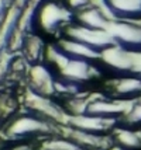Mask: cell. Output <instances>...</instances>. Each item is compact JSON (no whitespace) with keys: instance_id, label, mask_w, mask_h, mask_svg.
Here are the masks:
<instances>
[{"instance_id":"obj_17","label":"cell","mask_w":141,"mask_h":150,"mask_svg":"<svg viewBox=\"0 0 141 150\" xmlns=\"http://www.w3.org/2000/svg\"><path fill=\"white\" fill-rule=\"evenodd\" d=\"M45 150H85L81 144L74 142L72 139L64 136V137H54L49 139L44 143Z\"/></svg>"},{"instance_id":"obj_6","label":"cell","mask_w":141,"mask_h":150,"mask_svg":"<svg viewBox=\"0 0 141 150\" xmlns=\"http://www.w3.org/2000/svg\"><path fill=\"white\" fill-rule=\"evenodd\" d=\"M116 118H104L97 115H89V114H78L72 118H68L67 124L72 128L82 129V131L93 132V133H103V132L112 129L116 125Z\"/></svg>"},{"instance_id":"obj_14","label":"cell","mask_w":141,"mask_h":150,"mask_svg":"<svg viewBox=\"0 0 141 150\" xmlns=\"http://www.w3.org/2000/svg\"><path fill=\"white\" fill-rule=\"evenodd\" d=\"M58 48L64 53H67L71 58L86 59V60H93V59H100V52L94 51L93 48L82 44L79 41H75L71 38H64L59 41Z\"/></svg>"},{"instance_id":"obj_18","label":"cell","mask_w":141,"mask_h":150,"mask_svg":"<svg viewBox=\"0 0 141 150\" xmlns=\"http://www.w3.org/2000/svg\"><path fill=\"white\" fill-rule=\"evenodd\" d=\"M126 122L128 125L133 126H141V98L134 101V104L131 107V110L128 111V114L124 117Z\"/></svg>"},{"instance_id":"obj_11","label":"cell","mask_w":141,"mask_h":150,"mask_svg":"<svg viewBox=\"0 0 141 150\" xmlns=\"http://www.w3.org/2000/svg\"><path fill=\"white\" fill-rule=\"evenodd\" d=\"M30 80L33 86V91H35L37 94L48 97L57 93V80L44 65L33 66L30 72Z\"/></svg>"},{"instance_id":"obj_1","label":"cell","mask_w":141,"mask_h":150,"mask_svg":"<svg viewBox=\"0 0 141 150\" xmlns=\"http://www.w3.org/2000/svg\"><path fill=\"white\" fill-rule=\"evenodd\" d=\"M49 52L54 56L55 63L59 67L64 80H67V81H71L75 84L85 83L99 74L97 70L93 67V65L90 63V60L71 58L67 53L62 52L59 48H57V49L52 48Z\"/></svg>"},{"instance_id":"obj_13","label":"cell","mask_w":141,"mask_h":150,"mask_svg":"<svg viewBox=\"0 0 141 150\" xmlns=\"http://www.w3.org/2000/svg\"><path fill=\"white\" fill-rule=\"evenodd\" d=\"M76 20L78 24L89 28H96V30H107L109 24L112 20L106 17V14L102 11L97 6H90L83 8L76 13Z\"/></svg>"},{"instance_id":"obj_19","label":"cell","mask_w":141,"mask_h":150,"mask_svg":"<svg viewBox=\"0 0 141 150\" xmlns=\"http://www.w3.org/2000/svg\"><path fill=\"white\" fill-rule=\"evenodd\" d=\"M67 1H68L69 8L76 11V13L90 6V0H67Z\"/></svg>"},{"instance_id":"obj_15","label":"cell","mask_w":141,"mask_h":150,"mask_svg":"<svg viewBox=\"0 0 141 150\" xmlns=\"http://www.w3.org/2000/svg\"><path fill=\"white\" fill-rule=\"evenodd\" d=\"M113 91L121 100L134 101L141 98V77L138 76H126L117 80L113 86Z\"/></svg>"},{"instance_id":"obj_16","label":"cell","mask_w":141,"mask_h":150,"mask_svg":"<svg viewBox=\"0 0 141 150\" xmlns=\"http://www.w3.org/2000/svg\"><path fill=\"white\" fill-rule=\"evenodd\" d=\"M116 143L128 150H137L141 147V132L128 128H117L114 131Z\"/></svg>"},{"instance_id":"obj_8","label":"cell","mask_w":141,"mask_h":150,"mask_svg":"<svg viewBox=\"0 0 141 150\" xmlns=\"http://www.w3.org/2000/svg\"><path fill=\"white\" fill-rule=\"evenodd\" d=\"M49 131V125L40 117L33 115H24L17 118L11 125L9 126L7 133L11 137H24L33 133H44Z\"/></svg>"},{"instance_id":"obj_4","label":"cell","mask_w":141,"mask_h":150,"mask_svg":"<svg viewBox=\"0 0 141 150\" xmlns=\"http://www.w3.org/2000/svg\"><path fill=\"white\" fill-rule=\"evenodd\" d=\"M133 104H134V101L121 100V98L109 100V98L96 97L85 104V112L83 114L117 119L119 117H126L128 111L131 110Z\"/></svg>"},{"instance_id":"obj_10","label":"cell","mask_w":141,"mask_h":150,"mask_svg":"<svg viewBox=\"0 0 141 150\" xmlns=\"http://www.w3.org/2000/svg\"><path fill=\"white\" fill-rule=\"evenodd\" d=\"M114 20L141 21V0H103Z\"/></svg>"},{"instance_id":"obj_9","label":"cell","mask_w":141,"mask_h":150,"mask_svg":"<svg viewBox=\"0 0 141 150\" xmlns=\"http://www.w3.org/2000/svg\"><path fill=\"white\" fill-rule=\"evenodd\" d=\"M64 135L69 139H72L78 144H81L85 150H109V147H110V142L100 133L76 129L69 125H68V128H64Z\"/></svg>"},{"instance_id":"obj_2","label":"cell","mask_w":141,"mask_h":150,"mask_svg":"<svg viewBox=\"0 0 141 150\" xmlns=\"http://www.w3.org/2000/svg\"><path fill=\"white\" fill-rule=\"evenodd\" d=\"M114 44L121 49L141 55V24L138 21L112 20L107 28Z\"/></svg>"},{"instance_id":"obj_3","label":"cell","mask_w":141,"mask_h":150,"mask_svg":"<svg viewBox=\"0 0 141 150\" xmlns=\"http://www.w3.org/2000/svg\"><path fill=\"white\" fill-rule=\"evenodd\" d=\"M65 34L67 38L79 41L82 44L93 48L97 52H103L104 49L116 45L107 30H96V28L83 27L81 24H75V25H68Z\"/></svg>"},{"instance_id":"obj_20","label":"cell","mask_w":141,"mask_h":150,"mask_svg":"<svg viewBox=\"0 0 141 150\" xmlns=\"http://www.w3.org/2000/svg\"><path fill=\"white\" fill-rule=\"evenodd\" d=\"M109 150H128V149L121 147V146H119V144H113V146H110V147H109Z\"/></svg>"},{"instance_id":"obj_7","label":"cell","mask_w":141,"mask_h":150,"mask_svg":"<svg viewBox=\"0 0 141 150\" xmlns=\"http://www.w3.org/2000/svg\"><path fill=\"white\" fill-rule=\"evenodd\" d=\"M100 60L106 63L109 67L117 72H134L135 59L133 53L121 49L120 46L113 45L100 52Z\"/></svg>"},{"instance_id":"obj_12","label":"cell","mask_w":141,"mask_h":150,"mask_svg":"<svg viewBox=\"0 0 141 150\" xmlns=\"http://www.w3.org/2000/svg\"><path fill=\"white\" fill-rule=\"evenodd\" d=\"M27 103L34 111L38 112L42 117H48V118H52V119H57V121L68 122V118H65L64 112L61 111V108H58L45 96H41V94H37L35 91H31L28 94Z\"/></svg>"},{"instance_id":"obj_21","label":"cell","mask_w":141,"mask_h":150,"mask_svg":"<svg viewBox=\"0 0 141 150\" xmlns=\"http://www.w3.org/2000/svg\"><path fill=\"white\" fill-rule=\"evenodd\" d=\"M11 150H30V147L26 146V144H23V146H17V147H14V149H11Z\"/></svg>"},{"instance_id":"obj_5","label":"cell","mask_w":141,"mask_h":150,"mask_svg":"<svg viewBox=\"0 0 141 150\" xmlns=\"http://www.w3.org/2000/svg\"><path fill=\"white\" fill-rule=\"evenodd\" d=\"M71 18H72L71 10L57 4L54 1L45 3L42 6V8H41L40 14H38V20H40L41 27L48 33L57 31L59 27L69 23Z\"/></svg>"}]
</instances>
